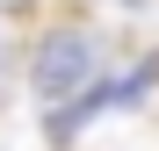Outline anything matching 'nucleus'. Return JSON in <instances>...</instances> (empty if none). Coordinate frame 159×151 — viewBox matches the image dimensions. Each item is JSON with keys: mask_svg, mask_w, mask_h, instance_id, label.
Instances as JSON below:
<instances>
[{"mask_svg": "<svg viewBox=\"0 0 159 151\" xmlns=\"http://www.w3.org/2000/svg\"><path fill=\"white\" fill-rule=\"evenodd\" d=\"M101 79V36L94 29H80V22H65V29H51L36 43V65H29V86L43 101H72V94H87Z\"/></svg>", "mask_w": 159, "mask_h": 151, "instance_id": "nucleus-1", "label": "nucleus"}, {"mask_svg": "<svg viewBox=\"0 0 159 151\" xmlns=\"http://www.w3.org/2000/svg\"><path fill=\"white\" fill-rule=\"evenodd\" d=\"M0 7H29V0H0Z\"/></svg>", "mask_w": 159, "mask_h": 151, "instance_id": "nucleus-2", "label": "nucleus"}]
</instances>
